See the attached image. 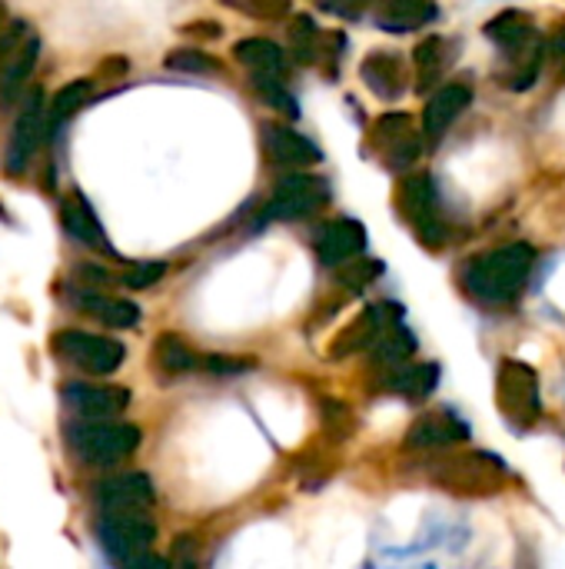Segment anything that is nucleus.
I'll return each mask as SVG.
<instances>
[{
    "mask_svg": "<svg viewBox=\"0 0 565 569\" xmlns=\"http://www.w3.org/2000/svg\"><path fill=\"white\" fill-rule=\"evenodd\" d=\"M533 263L536 250L529 243H509L493 253L470 257L460 270V283L480 303H509L526 287Z\"/></svg>",
    "mask_w": 565,
    "mask_h": 569,
    "instance_id": "obj_1",
    "label": "nucleus"
},
{
    "mask_svg": "<svg viewBox=\"0 0 565 569\" xmlns=\"http://www.w3.org/2000/svg\"><path fill=\"white\" fill-rule=\"evenodd\" d=\"M400 213L410 223V230L416 233V240L423 247H443L446 240V223H443V210H440V193H436V180L433 173L420 170V173H406L400 190Z\"/></svg>",
    "mask_w": 565,
    "mask_h": 569,
    "instance_id": "obj_2",
    "label": "nucleus"
},
{
    "mask_svg": "<svg viewBox=\"0 0 565 569\" xmlns=\"http://www.w3.org/2000/svg\"><path fill=\"white\" fill-rule=\"evenodd\" d=\"M70 447L90 467H113L140 447V430L133 423L87 420L70 430Z\"/></svg>",
    "mask_w": 565,
    "mask_h": 569,
    "instance_id": "obj_3",
    "label": "nucleus"
},
{
    "mask_svg": "<svg viewBox=\"0 0 565 569\" xmlns=\"http://www.w3.org/2000/svg\"><path fill=\"white\" fill-rule=\"evenodd\" d=\"M100 547L107 550L110 560L117 563H133L137 557L150 553L157 540V523L150 510H120V513H103L97 527Z\"/></svg>",
    "mask_w": 565,
    "mask_h": 569,
    "instance_id": "obj_4",
    "label": "nucleus"
},
{
    "mask_svg": "<svg viewBox=\"0 0 565 569\" xmlns=\"http://www.w3.org/2000/svg\"><path fill=\"white\" fill-rule=\"evenodd\" d=\"M496 400L503 417L516 427V430H529L539 417H543V400H539V373L529 363L519 360H506L500 367V380H496Z\"/></svg>",
    "mask_w": 565,
    "mask_h": 569,
    "instance_id": "obj_5",
    "label": "nucleus"
},
{
    "mask_svg": "<svg viewBox=\"0 0 565 569\" xmlns=\"http://www.w3.org/2000/svg\"><path fill=\"white\" fill-rule=\"evenodd\" d=\"M326 200H330V197H326L323 177L306 173V170L296 167L293 173H286V177L276 180L273 197H270V203L263 207V213L256 217V223L263 227V223H270V220H300V217L316 213Z\"/></svg>",
    "mask_w": 565,
    "mask_h": 569,
    "instance_id": "obj_6",
    "label": "nucleus"
},
{
    "mask_svg": "<svg viewBox=\"0 0 565 569\" xmlns=\"http://www.w3.org/2000/svg\"><path fill=\"white\" fill-rule=\"evenodd\" d=\"M40 57V37L23 20H10L0 37V107L13 103L23 90L27 77L33 73Z\"/></svg>",
    "mask_w": 565,
    "mask_h": 569,
    "instance_id": "obj_7",
    "label": "nucleus"
},
{
    "mask_svg": "<svg viewBox=\"0 0 565 569\" xmlns=\"http://www.w3.org/2000/svg\"><path fill=\"white\" fill-rule=\"evenodd\" d=\"M53 350L80 367L90 377H110L123 367L127 360V347L113 337H97V333H83V330H60L53 337Z\"/></svg>",
    "mask_w": 565,
    "mask_h": 569,
    "instance_id": "obj_8",
    "label": "nucleus"
},
{
    "mask_svg": "<svg viewBox=\"0 0 565 569\" xmlns=\"http://www.w3.org/2000/svg\"><path fill=\"white\" fill-rule=\"evenodd\" d=\"M47 93L43 87H33L23 93V103L17 110V120L10 127V137H7V150H3V170L7 173H20L33 150L40 147V140L47 137Z\"/></svg>",
    "mask_w": 565,
    "mask_h": 569,
    "instance_id": "obj_9",
    "label": "nucleus"
},
{
    "mask_svg": "<svg viewBox=\"0 0 565 569\" xmlns=\"http://www.w3.org/2000/svg\"><path fill=\"white\" fill-rule=\"evenodd\" d=\"M433 480L450 493H496L506 483V470L500 467L496 457L473 453V457L446 460Z\"/></svg>",
    "mask_w": 565,
    "mask_h": 569,
    "instance_id": "obj_10",
    "label": "nucleus"
},
{
    "mask_svg": "<svg viewBox=\"0 0 565 569\" xmlns=\"http://www.w3.org/2000/svg\"><path fill=\"white\" fill-rule=\"evenodd\" d=\"M470 103H473V87L470 83L453 80V83H443V87L433 90V97L423 107V137L430 140V147L446 137V130L456 123V117H463V110Z\"/></svg>",
    "mask_w": 565,
    "mask_h": 569,
    "instance_id": "obj_11",
    "label": "nucleus"
},
{
    "mask_svg": "<svg viewBox=\"0 0 565 569\" xmlns=\"http://www.w3.org/2000/svg\"><path fill=\"white\" fill-rule=\"evenodd\" d=\"M400 320V307L396 303H373V307H366L353 323H350V330L346 333H340V340L330 347V357L333 360H343V357H353V353H360V350H370L380 337H383V330L390 327V323H396Z\"/></svg>",
    "mask_w": 565,
    "mask_h": 569,
    "instance_id": "obj_12",
    "label": "nucleus"
},
{
    "mask_svg": "<svg viewBox=\"0 0 565 569\" xmlns=\"http://www.w3.org/2000/svg\"><path fill=\"white\" fill-rule=\"evenodd\" d=\"M67 407L83 420H113L130 407L127 387H97V383H70L63 390Z\"/></svg>",
    "mask_w": 565,
    "mask_h": 569,
    "instance_id": "obj_13",
    "label": "nucleus"
},
{
    "mask_svg": "<svg viewBox=\"0 0 565 569\" xmlns=\"http://www.w3.org/2000/svg\"><path fill=\"white\" fill-rule=\"evenodd\" d=\"M366 250V230L356 220H330L316 233V257L323 267H343L353 257H363Z\"/></svg>",
    "mask_w": 565,
    "mask_h": 569,
    "instance_id": "obj_14",
    "label": "nucleus"
},
{
    "mask_svg": "<svg viewBox=\"0 0 565 569\" xmlns=\"http://www.w3.org/2000/svg\"><path fill=\"white\" fill-rule=\"evenodd\" d=\"M100 513H120V510H150L153 507V483L147 473H123L97 490Z\"/></svg>",
    "mask_w": 565,
    "mask_h": 569,
    "instance_id": "obj_15",
    "label": "nucleus"
},
{
    "mask_svg": "<svg viewBox=\"0 0 565 569\" xmlns=\"http://www.w3.org/2000/svg\"><path fill=\"white\" fill-rule=\"evenodd\" d=\"M263 143H266L270 160L280 167H313L323 160L320 147L310 137H303L290 127H280V123L263 127Z\"/></svg>",
    "mask_w": 565,
    "mask_h": 569,
    "instance_id": "obj_16",
    "label": "nucleus"
},
{
    "mask_svg": "<svg viewBox=\"0 0 565 569\" xmlns=\"http://www.w3.org/2000/svg\"><path fill=\"white\" fill-rule=\"evenodd\" d=\"M60 220H63V230H67L73 240H80V243H87V247L107 253V257H113V243L107 240V233H103V227H100V217L93 213V207L87 203L83 193H70V197L63 200Z\"/></svg>",
    "mask_w": 565,
    "mask_h": 569,
    "instance_id": "obj_17",
    "label": "nucleus"
},
{
    "mask_svg": "<svg viewBox=\"0 0 565 569\" xmlns=\"http://www.w3.org/2000/svg\"><path fill=\"white\" fill-rule=\"evenodd\" d=\"M460 440H470V430L450 413H426L420 417L410 433H406V447L413 450H433V447H450V443H460Z\"/></svg>",
    "mask_w": 565,
    "mask_h": 569,
    "instance_id": "obj_18",
    "label": "nucleus"
},
{
    "mask_svg": "<svg viewBox=\"0 0 565 569\" xmlns=\"http://www.w3.org/2000/svg\"><path fill=\"white\" fill-rule=\"evenodd\" d=\"M360 73H363L366 87L373 93H380L383 100H396L403 93V83H406V77H403V57L393 53V50H373L363 60Z\"/></svg>",
    "mask_w": 565,
    "mask_h": 569,
    "instance_id": "obj_19",
    "label": "nucleus"
},
{
    "mask_svg": "<svg viewBox=\"0 0 565 569\" xmlns=\"http://www.w3.org/2000/svg\"><path fill=\"white\" fill-rule=\"evenodd\" d=\"M77 307L87 317H93V320H100V323H107L113 330H130V327L140 323V307L137 303L120 300V297H107V293H100L93 287L83 290V293H77Z\"/></svg>",
    "mask_w": 565,
    "mask_h": 569,
    "instance_id": "obj_20",
    "label": "nucleus"
},
{
    "mask_svg": "<svg viewBox=\"0 0 565 569\" xmlns=\"http://www.w3.org/2000/svg\"><path fill=\"white\" fill-rule=\"evenodd\" d=\"M440 380V367L436 363H400V367H390L386 377H383V387L393 390V393H403V397H430L433 387Z\"/></svg>",
    "mask_w": 565,
    "mask_h": 569,
    "instance_id": "obj_21",
    "label": "nucleus"
},
{
    "mask_svg": "<svg viewBox=\"0 0 565 569\" xmlns=\"http://www.w3.org/2000/svg\"><path fill=\"white\" fill-rule=\"evenodd\" d=\"M233 57L250 70V73H286V53L280 43L266 40V37H246L233 47Z\"/></svg>",
    "mask_w": 565,
    "mask_h": 569,
    "instance_id": "obj_22",
    "label": "nucleus"
},
{
    "mask_svg": "<svg viewBox=\"0 0 565 569\" xmlns=\"http://www.w3.org/2000/svg\"><path fill=\"white\" fill-rule=\"evenodd\" d=\"M436 17V3L433 0H383L376 23L386 30H420Z\"/></svg>",
    "mask_w": 565,
    "mask_h": 569,
    "instance_id": "obj_23",
    "label": "nucleus"
},
{
    "mask_svg": "<svg viewBox=\"0 0 565 569\" xmlns=\"http://www.w3.org/2000/svg\"><path fill=\"white\" fill-rule=\"evenodd\" d=\"M90 93H93V83L90 80H73L63 90H57V97L47 107V137H53L90 100Z\"/></svg>",
    "mask_w": 565,
    "mask_h": 569,
    "instance_id": "obj_24",
    "label": "nucleus"
},
{
    "mask_svg": "<svg viewBox=\"0 0 565 569\" xmlns=\"http://www.w3.org/2000/svg\"><path fill=\"white\" fill-rule=\"evenodd\" d=\"M413 350H416V340H413V333H410L406 327H400V323H390V327L383 330V337L370 347L373 360H376L380 367H386V370L406 363Z\"/></svg>",
    "mask_w": 565,
    "mask_h": 569,
    "instance_id": "obj_25",
    "label": "nucleus"
},
{
    "mask_svg": "<svg viewBox=\"0 0 565 569\" xmlns=\"http://www.w3.org/2000/svg\"><path fill=\"white\" fill-rule=\"evenodd\" d=\"M153 353H157V363H160L163 373H190V370L200 367V357H196L176 333H163V337L157 340Z\"/></svg>",
    "mask_w": 565,
    "mask_h": 569,
    "instance_id": "obj_26",
    "label": "nucleus"
},
{
    "mask_svg": "<svg viewBox=\"0 0 565 569\" xmlns=\"http://www.w3.org/2000/svg\"><path fill=\"white\" fill-rule=\"evenodd\" d=\"M413 60H416V87L420 90H430L440 73H443V37H430L423 40L416 50H413Z\"/></svg>",
    "mask_w": 565,
    "mask_h": 569,
    "instance_id": "obj_27",
    "label": "nucleus"
},
{
    "mask_svg": "<svg viewBox=\"0 0 565 569\" xmlns=\"http://www.w3.org/2000/svg\"><path fill=\"white\" fill-rule=\"evenodd\" d=\"M253 90L263 103H270L273 110L286 113V117H300V107L293 100V93L283 87V80L276 73H253Z\"/></svg>",
    "mask_w": 565,
    "mask_h": 569,
    "instance_id": "obj_28",
    "label": "nucleus"
},
{
    "mask_svg": "<svg viewBox=\"0 0 565 569\" xmlns=\"http://www.w3.org/2000/svg\"><path fill=\"white\" fill-rule=\"evenodd\" d=\"M420 153H423V143H420V133L413 130V133L400 137L393 147H386V150H383V163H386L390 170L403 173V170H410V167L420 160Z\"/></svg>",
    "mask_w": 565,
    "mask_h": 569,
    "instance_id": "obj_29",
    "label": "nucleus"
},
{
    "mask_svg": "<svg viewBox=\"0 0 565 569\" xmlns=\"http://www.w3.org/2000/svg\"><path fill=\"white\" fill-rule=\"evenodd\" d=\"M170 70H180V73H216V60L203 50H190V47H180V50H170L167 60H163Z\"/></svg>",
    "mask_w": 565,
    "mask_h": 569,
    "instance_id": "obj_30",
    "label": "nucleus"
},
{
    "mask_svg": "<svg viewBox=\"0 0 565 569\" xmlns=\"http://www.w3.org/2000/svg\"><path fill=\"white\" fill-rule=\"evenodd\" d=\"M406 133H413V117L410 113H386V117H380L376 120V127H373V143H376V150L383 153L386 147H393L400 137H406Z\"/></svg>",
    "mask_w": 565,
    "mask_h": 569,
    "instance_id": "obj_31",
    "label": "nucleus"
},
{
    "mask_svg": "<svg viewBox=\"0 0 565 569\" xmlns=\"http://www.w3.org/2000/svg\"><path fill=\"white\" fill-rule=\"evenodd\" d=\"M380 273H383V263H380V260L353 257L350 263H343V270H340V283H343V287H350V290H363V287H370Z\"/></svg>",
    "mask_w": 565,
    "mask_h": 569,
    "instance_id": "obj_32",
    "label": "nucleus"
},
{
    "mask_svg": "<svg viewBox=\"0 0 565 569\" xmlns=\"http://www.w3.org/2000/svg\"><path fill=\"white\" fill-rule=\"evenodd\" d=\"M290 37H293V53L300 63H310L316 57V47H320V30L313 27L310 17H296L293 27H290Z\"/></svg>",
    "mask_w": 565,
    "mask_h": 569,
    "instance_id": "obj_33",
    "label": "nucleus"
},
{
    "mask_svg": "<svg viewBox=\"0 0 565 569\" xmlns=\"http://www.w3.org/2000/svg\"><path fill=\"white\" fill-rule=\"evenodd\" d=\"M167 277V263H160V260H143V263H130L127 270H123V283L130 287V290H147V287H153V283H160Z\"/></svg>",
    "mask_w": 565,
    "mask_h": 569,
    "instance_id": "obj_34",
    "label": "nucleus"
},
{
    "mask_svg": "<svg viewBox=\"0 0 565 569\" xmlns=\"http://www.w3.org/2000/svg\"><path fill=\"white\" fill-rule=\"evenodd\" d=\"M223 3L236 7L240 13L260 17V20H266V17H283V13L290 10V0H223Z\"/></svg>",
    "mask_w": 565,
    "mask_h": 569,
    "instance_id": "obj_35",
    "label": "nucleus"
},
{
    "mask_svg": "<svg viewBox=\"0 0 565 569\" xmlns=\"http://www.w3.org/2000/svg\"><path fill=\"white\" fill-rule=\"evenodd\" d=\"M203 367H206L210 373H243V370H250V367H253V360H233V357H206V360H203Z\"/></svg>",
    "mask_w": 565,
    "mask_h": 569,
    "instance_id": "obj_36",
    "label": "nucleus"
},
{
    "mask_svg": "<svg viewBox=\"0 0 565 569\" xmlns=\"http://www.w3.org/2000/svg\"><path fill=\"white\" fill-rule=\"evenodd\" d=\"M77 273H80V280H83V283H90L93 290L110 283V273H107L103 267H93V263H80V267H77Z\"/></svg>",
    "mask_w": 565,
    "mask_h": 569,
    "instance_id": "obj_37",
    "label": "nucleus"
},
{
    "mask_svg": "<svg viewBox=\"0 0 565 569\" xmlns=\"http://www.w3.org/2000/svg\"><path fill=\"white\" fill-rule=\"evenodd\" d=\"M186 33H210V37H220L223 33V27L220 23H190V27H183Z\"/></svg>",
    "mask_w": 565,
    "mask_h": 569,
    "instance_id": "obj_38",
    "label": "nucleus"
},
{
    "mask_svg": "<svg viewBox=\"0 0 565 569\" xmlns=\"http://www.w3.org/2000/svg\"><path fill=\"white\" fill-rule=\"evenodd\" d=\"M549 53H553L556 60H565V30H559V33L553 37V43H549Z\"/></svg>",
    "mask_w": 565,
    "mask_h": 569,
    "instance_id": "obj_39",
    "label": "nucleus"
},
{
    "mask_svg": "<svg viewBox=\"0 0 565 569\" xmlns=\"http://www.w3.org/2000/svg\"><path fill=\"white\" fill-rule=\"evenodd\" d=\"M7 27H10V20H7V10H3V3H0V37H3Z\"/></svg>",
    "mask_w": 565,
    "mask_h": 569,
    "instance_id": "obj_40",
    "label": "nucleus"
}]
</instances>
